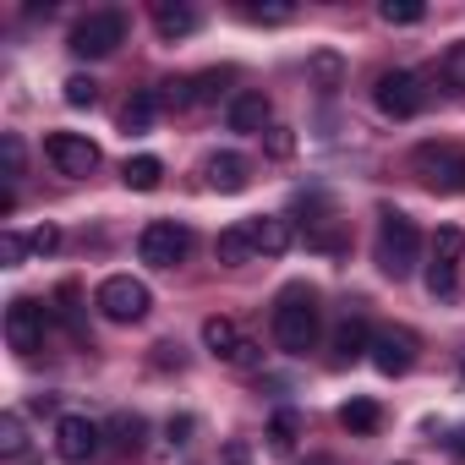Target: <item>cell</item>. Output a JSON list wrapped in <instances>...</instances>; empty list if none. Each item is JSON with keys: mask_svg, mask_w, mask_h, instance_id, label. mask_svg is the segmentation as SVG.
Here are the masks:
<instances>
[{"mask_svg": "<svg viewBox=\"0 0 465 465\" xmlns=\"http://www.w3.org/2000/svg\"><path fill=\"white\" fill-rule=\"evenodd\" d=\"M318 302H312V291H302V285H291L285 296H280V307H274V340H280V351L285 356H307V351H318Z\"/></svg>", "mask_w": 465, "mask_h": 465, "instance_id": "6da1fadb", "label": "cell"}, {"mask_svg": "<svg viewBox=\"0 0 465 465\" xmlns=\"http://www.w3.org/2000/svg\"><path fill=\"white\" fill-rule=\"evenodd\" d=\"M411 175L427 192H438V197H460L465 192V148H454V143H421L411 153Z\"/></svg>", "mask_w": 465, "mask_h": 465, "instance_id": "7a4b0ae2", "label": "cell"}, {"mask_svg": "<svg viewBox=\"0 0 465 465\" xmlns=\"http://www.w3.org/2000/svg\"><path fill=\"white\" fill-rule=\"evenodd\" d=\"M378 269L389 280H411L416 263H421V230L405 219V213H383V230H378Z\"/></svg>", "mask_w": 465, "mask_h": 465, "instance_id": "3957f363", "label": "cell"}, {"mask_svg": "<svg viewBox=\"0 0 465 465\" xmlns=\"http://www.w3.org/2000/svg\"><path fill=\"white\" fill-rule=\"evenodd\" d=\"M121 39H126V17H121V12H88V17L72 28L66 50L83 55V61H104V55H115Z\"/></svg>", "mask_w": 465, "mask_h": 465, "instance_id": "277c9868", "label": "cell"}, {"mask_svg": "<svg viewBox=\"0 0 465 465\" xmlns=\"http://www.w3.org/2000/svg\"><path fill=\"white\" fill-rule=\"evenodd\" d=\"M186 252H192V230L175 219H153L137 236V258L148 269H175V263H186Z\"/></svg>", "mask_w": 465, "mask_h": 465, "instance_id": "5b68a950", "label": "cell"}, {"mask_svg": "<svg viewBox=\"0 0 465 465\" xmlns=\"http://www.w3.org/2000/svg\"><path fill=\"white\" fill-rule=\"evenodd\" d=\"M148 285L143 280H132V274H110L104 285H99V296H94V307L110 318V323H137L143 312H148Z\"/></svg>", "mask_w": 465, "mask_h": 465, "instance_id": "8992f818", "label": "cell"}, {"mask_svg": "<svg viewBox=\"0 0 465 465\" xmlns=\"http://www.w3.org/2000/svg\"><path fill=\"white\" fill-rule=\"evenodd\" d=\"M372 99H378V110H383L389 121H411V115H421V104H427L416 72H383V77L372 83Z\"/></svg>", "mask_w": 465, "mask_h": 465, "instance_id": "52a82bcc", "label": "cell"}, {"mask_svg": "<svg viewBox=\"0 0 465 465\" xmlns=\"http://www.w3.org/2000/svg\"><path fill=\"white\" fill-rule=\"evenodd\" d=\"M45 329H50V312H45L39 302L17 296V302L6 307V345H12L17 356H39V351H45Z\"/></svg>", "mask_w": 465, "mask_h": 465, "instance_id": "ba28073f", "label": "cell"}, {"mask_svg": "<svg viewBox=\"0 0 465 465\" xmlns=\"http://www.w3.org/2000/svg\"><path fill=\"white\" fill-rule=\"evenodd\" d=\"M460 258H465V230L460 224H443L438 236H432V263H427V291L432 296H454Z\"/></svg>", "mask_w": 465, "mask_h": 465, "instance_id": "9c48e42d", "label": "cell"}, {"mask_svg": "<svg viewBox=\"0 0 465 465\" xmlns=\"http://www.w3.org/2000/svg\"><path fill=\"white\" fill-rule=\"evenodd\" d=\"M45 159H50L61 175H72V181H83V175L99 170V148H94L83 132H55V137L45 143Z\"/></svg>", "mask_w": 465, "mask_h": 465, "instance_id": "30bf717a", "label": "cell"}, {"mask_svg": "<svg viewBox=\"0 0 465 465\" xmlns=\"http://www.w3.org/2000/svg\"><path fill=\"white\" fill-rule=\"evenodd\" d=\"M416 351H421V340H416L411 329H378L367 356H372V367H378L383 378H400V372L416 367Z\"/></svg>", "mask_w": 465, "mask_h": 465, "instance_id": "8fae6325", "label": "cell"}, {"mask_svg": "<svg viewBox=\"0 0 465 465\" xmlns=\"http://www.w3.org/2000/svg\"><path fill=\"white\" fill-rule=\"evenodd\" d=\"M55 454H61L66 465H88V460L99 454V427H94L88 416H61V421H55Z\"/></svg>", "mask_w": 465, "mask_h": 465, "instance_id": "7c38bea8", "label": "cell"}, {"mask_svg": "<svg viewBox=\"0 0 465 465\" xmlns=\"http://www.w3.org/2000/svg\"><path fill=\"white\" fill-rule=\"evenodd\" d=\"M224 121H230V132H258V137H263V132L274 126V104H269V94L247 88V94H236V99H230Z\"/></svg>", "mask_w": 465, "mask_h": 465, "instance_id": "4fadbf2b", "label": "cell"}, {"mask_svg": "<svg viewBox=\"0 0 465 465\" xmlns=\"http://www.w3.org/2000/svg\"><path fill=\"white\" fill-rule=\"evenodd\" d=\"M247 236H252V247H258L263 258H280V252H291L296 230H291L285 213H258V219H247Z\"/></svg>", "mask_w": 465, "mask_h": 465, "instance_id": "5bb4252c", "label": "cell"}, {"mask_svg": "<svg viewBox=\"0 0 465 465\" xmlns=\"http://www.w3.org/2000/svg\"><path fill=\"white\" fill-rule=\"evenodd\" d=\"M203 175H208L213 192H242V186L252 181V164H247L242 153H208V159H203Z\"/></svg>", "mask_w": 465, "mask_h": 465, "instance_id": "9a60e30c", "label": "cell"}, {"mask_svg": "<svg viewBox=\"0 0 465 465\" xmlns=\"http://www.w3.org/2000/svg\"><path fill=\"white\" fill-rule=\"evenodd\" d=\"M372 351V329H367V318H345L340 329H334V361L345 367V361H361Z\"/></svg>", "mask_w": 465, "mask_h": 465, "instance_id": "2e32d148", "label": "cell"}, {"mask_svg": "<svg viewBox=\"0 0 465 465\" xmlns=\"http://www.w3.org/2000/svg\"><path fill=\"white\" fill-rule=\"evenodd\" d=\"M213 258H219L224 269H242V263H252V258H258V247H252V236H247V224H230V230H219Z\"/></svg>", "mask_w": 465, "mask_h": 465, "instance_id": "e0dca14e", "label": "cell"}, {"mask_svg": "<svg viewBox=\"0 0 465 465\" xmlns=\"http://www.w3.org/2000/svg\"><path fill=\"white\" fill-rule=\"evenodd\" d=\"M153 28H159V39H186V34H197V12L181 6V0H159V6H153Z\"/></svg>", "mask_w": 465, "mask_h": 465, "instance_id": "ac0fdd59", "label": "cell"}, {"mask_svg": "<svg viewBox=\"0 0 465 465\" xmlns=\"http://www.w3.org/2000/svg\"><path fill=\"white\" fill-rule=\"evenodd\" d=\"M121 181H126L132 192H153V186L164 181V164H159L153 153H137V159H126V164H121Z\"/></svg>", "mask_w": 465, "mask_h": 465, "instance_id": "d6986e66", "label": "cell"}, {"mask_svg": "<svg viewBox=\"0 0 465 465\" xmlns=\"http://www.w3.org/2000/svg\"><path fill=\"white\" fill-rule=\"evenodd\" d=\"M203 345L230 361V356H236V345H242V329L230 323V318H208V323H203Z\"/></svg>", "mask_w": 465, "mask_h": 465, "instance_id": "ffe728a7", "label": "cell"}, {"mask_svg": "<svg viewBox=\"0 0 465 465\" xmlns=\"http://www.w3.org/2000/svg\"><path fill=\"white\" fill-rule=\"evenodd\" d=\"M153 115H159V94H132L126 99V110H121V132H148L153 126Z\"/></svg>", "mask_w": 465, "mask_h": 465, "instance_id": "44dd1931", "label": "cell"}, {"mask_svg": "<svg viewBox=\"0 0 465 465\" xmlns=\"http://www.w3.org/2000/svg\"><path fill=\"white\" fill-rule=\"evenodd\" d=\"M378 421H383V411H378L372 400H351V405H340V427H345V432H356V438L378 432Z\"/></svg>", "mask_w": 465, "mask_h": 465, "instance_id": "7402d4cb", "label": "cell"}, {"mask_svg": "<svg viewBox=\"0 0 465 465\" xmlns=\"http://www.w3.org/2000/svg\"><path fill=\"white\" fill-rule=\"evenodd\" d=\"M110 438H115V449H143V438H148V421L137 416V411H121L115 421H110Z\"/></svg>", "mask_w": 465, "mask_h": 465, "instance_id": "603a6c76", "label": "cell"}, {"mask_svg": "<svg viewBox=\"0 0 465 465\" xmlns=\"http://www.w3.org/2000/svg\"><path fill=\"white\" fill-rule=\"evenodd\" d=\"M296 438H302V416H296V411H280V416L269 421V449H274V454H291Z\"/></svg>", "mask_w": 465, "mask_h": 465, "instance_id": "cb8c5ba5", "label": "cell"}, {"mask_svg": "<svg viewBox=\"0 0 465 465\" xmlns=\"http://www.w3.org/2000/svg\"><path fill=\"white\" fill-rule=\"evenodd\" d=\"M378 17H383L389 28H411V23H421V17H427V6H421V0H383Z\"/></svg>", "mask_w": 465, "mask_h": 465, "instance_id": "d4e9b609", "label": "cell"}, {"mask_svg": "<svg viewBox=\"0 0 465 465\" xmlns=\"http://www.w3.org/2000/svg\"><path fill=\"white\" fill-rule=\"evenodd\" d=\"M23 449H28V427H23V416H17V411H6V416H0V454L17 460Z\"/></svg>", "mask_w": 465, "mask_h": 465, "instance_id": "484cf974", "label": "cell"}, {"mask_svg": "<svg viewBox=\"0 0 465 465\" xmlns=\"http://www.w3.org/2000/svg\"><path fill=\"white\" fill-rule=\"evenodd\" d=\"M159 104H164V110H186V104H197L192 77H164V83H159Z\"/></svg>", "mask_w": 465, "mask_h": 465, "instance_id": "4316f807", "label": "cell"}, {"mask_svg": "<svg viewBox=\"0 0 465 465\" xmlns=\"http://www.w3.org/2000/svg\"><path fill=\"white\" fill-rule=\"evenodd\" d=\"M438 72H443V83H449L454 94H465V39H460V45H449V55H443V66H438Z\"/></svg>", "mask_w": 465, "mask_h": 465, "instance_id": "83f0119b", "label": "cell"}, {"mask_svg": "<svg viewBox=\"0 0 465 465\" xmlns=\"http://www.w3.org/2000/svg\"><path fill=\"white\" fill-rule=\"evenodd\" d=\"M236 77V72H203V77H192V94H197V104H213L219 94H224V83Z\"/></svg>", "mask_w": 465, "mask_h": 465, "instance_id": "f1b7e54d", "label": "cell"}, {"mask_svg": "<svg viewBox=\"0 0 465 465\" xmlns=\"http://www.w3.org/2000/svg\"><path fill=\"white\" fill-rule=\"evenodd\" d=\"M61 88H66V104H72V110H88V104L99 99V83H94V77H66Z\"/></svg>", "mask_w": 465, "mask_h": 465, "instance_id": "f546056e", "label": "cell"}, {"mask_svg": "<svg viewBox=\"0 0 465 465\" xmlns=\"http://www.w3.org/2000/svg\"><path fill=\"white\" fill-rule=\"evenodd\" d=\"M23 159H28V153H23V137H17V132H6V137H0V164H6V181H17V175H23Z\"/></svg>", "mask_w": 465, "mask_h": 465, "instance_id": "4dcf8cb0", "label": "cell"}, {"mask_svg": "<svg viewBox=\"0 0 465 465\" xmlns=\"http://www.w3.org/2000/svg\"><path fill=\"white\" fill-rule=\"evenodd\" d=\"M242 17H247V23H263V28H280V23H291L296 12H291V6H242Z\"/></svg>", "mask_w": 465, "mask_h": 465, "instance_id": "1f68e13d", "label": "cell"}, {"mask_svg": "<svg viewBox=\"0 0 465 465\" xmlns=\"http://www.w3.org/2000/svg\"><path fill=\"white\" fill-rule=\"evenodd\" d=\"M263 143H269V153H274V159H291V153H296L291 126H269V132H263Z\"/></svg>", "mask_w": 465, "mask_h": 465, "instance_id": "d6a6232c", "label": "cell"}, {"mask_svg": "<svg viewBox=\"0 0 465 465\" xmlns=\"http://www.w3.org/2000/svg\"><path fill=\"white\" fill-rule=\"evenodd\" d=\"M55 247H61V230H55V224H39L34 236H28V252H39V258H50Z\"/></svg>", "mask_w": 465, "mask_h": 465, "instance_id": "836d02e7", "label": "cell"}, {"mask_svg": "<svg viewBox=\"0 0 465 465\" xmlns=\"http://www.w3.org/2000/svg\"><path fill=\"white\" fill-rule=\"evenodd\" d=\"M312 77H323V88H334V83H340V55L318 50V55H312Z\"/></svg>", "mask_w": 465, "mask_h": 465, "instance_id": "e575fe53", "label": "cell"}, {"mask_svg": "<svg viewBox=\"0 0 465 465\" xmlns=\"http://www.w3.org/2000/svg\"><path fill=\"white\" fill-rule=\"evenodd\" d=\"M0 252H6V269H17V263L28 258V236H17V230H6V236H0Z\"/></svg>", "mask_w": 465, "mask_h": 465, "instance_id": "d590c367", "label": "cell"}, {"mask_svg": "<svg viewBox=\"0 0 465 465\" xmlns=\"http://www.w3.org/2000/svg\"><path fill=\"white\" fill-rule=\"evenodd\" d=\"M230 361H236V367H247V372H252V367L263 361V345H258V340H242V345H236V356H230Z\"/></svg>", "mask_w": 465, "mask_h": 465, "instance_id": "8d00e7d4", "label": "cell"}, {"mask_svg": "<svg viewBox=\"0 0 465 465\" xmlns=\"http://www.w3.org/2000/svg\"><path fill=\"white\" fill-rule=\"evenodd\" d=\"M153 367H181V345H153Z\"/></svg>", "mask_w": 465, "mask_h": 465, "instance_id": "74e56055", "label": "cell"}, {"mask_svg": "<svg viewBox=\"0 0 465 465\" xmlns=\"http://www.w3.org/2000/svg\"><path fill=\"white\" fill-rule=\"evenodd\" d=\"M164 432H170L175 443H186V438H192V416H170V427H164Z\"/></svg>", "mask_w": 465, "mask_h": 465, "instance_id": "f35d334b", "label": "cell"}, {"mask_svg": "<svg viewBox=\"0 0 465 465\" xmlns=\"http://www.w3.org/2000/svg\"><path fill=\"white\" fill-rule=\"evenodd\" d=\"M449 454H454V460H465V427L454 432V443H449Z\"/></svg>", "mask_w": 465, "mask_h": 465, "instance_id": "ab89813d", "label": "cell"}, {"mask_svg": "<svg viewBox=\"0 0 465 465\" xmlns=\"http://www.w3.org/2000/svg\"><path fill=\"white\" fill-rule=\"evenodd\" d=\"M307 465H340V460H329V454H312V460H307Z\"/></svg>", "mask_w": 465, "mask_h": 465, "instance_id": "60d3db41", "label": "cell"}, {"mask_svg": "<svg viewBox=\"0 0 465 465\" xmlns=\"http://www.w3.org/2000/svg\"><path fill=\"white\" fill-rule=\"evenodd\" d=\"M460 378H465V361H460Z\"/></svg>", "mask_w": 465, "mask_h": 465, "instance_id": "b9f144b4", "label": "cell"}]
</instances>
